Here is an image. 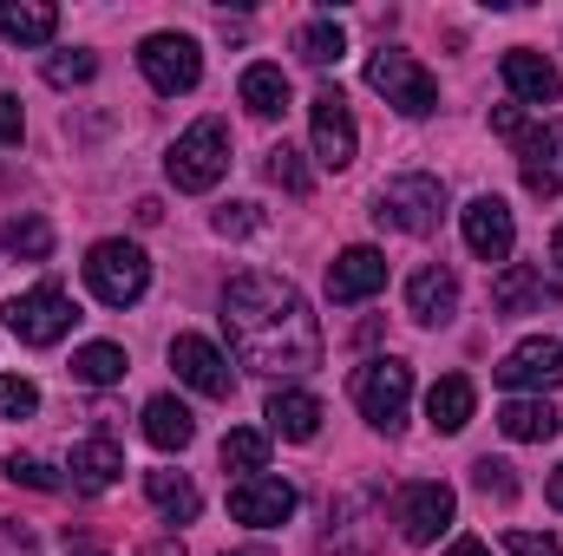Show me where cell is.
I'll return each mask as SVG.
<instances>
[{
	"instance_id": "6da1fadb",
	"label": "cell",
	"mask_w": 563,
	"mask_h": 556,
	"mask_svg": "<svg viewBox=\"0 0 563 556\" xmlns=\"http://www.w3.org/2000/svg\"><path fill=\"white\" fill-rule=\"evenodd\" d=\"M223 334H230V354L250 367V374H314L321 367V321L308 308V294L282 276L263 269H243L223 288Z\"/></svg>"
},
{
	"instance_id": "7a4b0ae2",
	"label": "cell",
	"mask_w": 563,
	"mask_h": 556,
	"mask_svg": "<svg viewBox=\"0 0 563 556\" xmlns=\"http://www.w3.org/2000/svg\"><path fill=\"white\" fill-rule=\"evenodd\" d=\"M367 86H374L400 119H426V112H439V79L426 73L413 53H400V46H380V53L367 59Z\"/></svg>"
},
{
	"instance_id": "3957f363",
	"label": "cell",
	"mask_w": 563,
	"mask_h": 556,
	"mask_svg": "<svg viewBox=\"0 0 563 556\" xmlns=\"http://www.w3.org/2000/svg\"><path fill=\"white\" fill-rule=\"evenodd\" d=\"M230 170V125L223 119H197L184 138L170 144V157H164V177L177 184V190H210L217 177Z\"/></svg>"
},
{
	"instance_id": "277c9868",
	"label": "cell",
	"mask_w": 563,
	"mask_h": 556,
	"mask_svg": "<svg viewBox=\"0 0 563 556\" xmlns=\"http://www.w3.org/2000/svg\"><path fill=\"white\" fill-rule=\"evenodd\" d=\"M86 288H92L106 308H132V301H144V288H151V256H144L139 243H125V236L92 243V256H86Z\"/></svg>"
},
{
	"instance_id": "5b68a950",
	"label": "cell",
	"mask_w": 563,
	"mask_h": 556,
	"mask_svg": "<svg viewBox=\"0 0 563 556\" xmlns=\"http://www.w3.org/2000/svg\"><path fill=\"white\" fill-rule=\"evenodd\" d=\"M354 407L361 419L374 425V432H400L407 425V407H413V367L407 360H367L361 374H354Z\"/></svg>"
},
{
	"instance_id": "8992f818",
	"label": "cell",
	"mask_w": 563,
	"mask_h": 556,
	"mask_svg": "<svg viewBox=\"0 0 563 556\" xmlns=\"http://www.w3.org/2000/svg\"><path fill=\"white\" fill-rule=\"evenodd\" d=\"M0 321H7L26 347H53V341H66V327L79 321V308H73V294H66L59 281H40V288L13 294V301L0 308Z\"/></svg>"
},
{
	"instance_id": "52a82bcc",
	"label": "cell",
	"mask_w": 563,
	"mask_h": 556,
	"mask_svg": "<svg viewBox=\"0 0 563 556\" xmlns=\"http://www.w3.org/2000/svg\"><path fill=\"white\" fill-rule=\"evenodd\" d=\"M374 216L387 223V230H400V236H432L439 230V216H445V184L439 177H394L387 190H380V203H374Z\"/></svg>"
},
{
	"instance_id": "ba28073f",
	"label": "cell",
	"mask_w": 563,
	"mask_h": 556,
	"mask_svg": "<svg viewBox=\"0 0 563 556\" xmlns=\"http://www.w3.org/2000/svg\"><path fill=\"white\" fill-rule=\"evenodd\" d=\"M139 66H144V79H151L164 99L197 92V79H203V53H197L190 33H151V40L139 46Z\"/></svg>"
},
{
	"instance_id": "9c48e42d",
	"label": "cell",
	"mask_w": 563,
	"mask_h": 556,
	"mask_svg": "<svg viewBox=\"0 0 563 556\" xmlns=\"http://www.w3.org/2000/svg\"><path fill=\"white\" fill-rule=\"evenodd\" d=\"M452 518H459V498H452L445 478H420V485H407L400 504H394V524H400L407 544H439V537L452 531Z\"/></svg>"
},
{
	"instance_id": "30bf717a",
	"label": "cell",
	"mask_w": 563,
	"mask_h": 556,
	"mask_svg": "<svg viewBox=\"0 0 563 556\" xmlns=\"http://www.w3.org/2000/svg\"><path fill=\"white\" fill-rule=\"evenodd\" d=\"M492 374H498L505 393H551V387H563V347L551 334H531V341H518Z\"/></svg>"
},
{
	"instance_id": "8fae6325",
	"label": "cell",
	"mask_w": 563,
	"mask_h": 556,
	"mask_svg": "<svg viewBox=\"0 0 563 556\" xmlns=\"http://www.w3.org/2000/svg\"><path fill=\"white\" fill-rule=\"evenodd\" d=\"M308 132H314V157H321V170H347V164L361 157L354 112H347V99H341L334 86L314 92V105H308Z\"/></svg>"
},
{
	"instance_id": "7c38bea8",
	"label": "cell",
	"mask_w": 563,
	"mask_h": 556,
	"mask_svg": "<svg viewBox=\"0 0 563 556\" xmlns=\"http://www.w3.org/2000/svg\"><path fill=\"white\" fill-rule=\"evenodd\" d=\"M170 367H177V380H184L190 393H203V400H230V393H236V374H230L223 347L203 341V334H177V341H170Z\"/></svg>"
},
{
	"instance_id": "4fadbf2b",
	"label": "cell",
	"mask_w": 563,
	"mask_h": 556,
	"mask_svg": "<svg viewBox=\"0 0 563 556\" xmlns=\"http://www.w3.org/2000/svg\"><path fill=\"white\" fill-rule=\"evenodd\" d=\"M230 518L250 524V531H276V524L295 518V485H288V478H269V471L236 478V485H230Z\"/></svg>"
},
{
	"instance_id": "5bb4252c",
	"label": "cell",
	"mask_w": 563,
	"mask_h": 556,
	"mask_svg": "<svg viewBox=\"0 0 563 556\" xmlns=\"http://www.w3.org/2000/svg\"><path fill=\"white\" fill-rule=\"evenodd\" d=\"M459 223H465V249H472L478 263H511V249H518V223H511L505 197H472V203L459 210Z\"/></svg>"
},
{
	"instance_id": "9a60e30c",
	"label": "cell",
	"mask_w": 563,
	"mask_h": 556,
	"mask_svg": "<svg viewBox=\"0 0 563 556\" xmlns=\"http://www.w3.org/2000/svg\"><path fill=\"white\" fill-rule=\"evenodd\" d=\"M518 170H525V190L531 197H563V119H544L538 132L518 138Z\"/></svg>"
},
{
	"instance_id": "2e32d148",
	"label": "cell",
	"mask_w": 563,
	"mask_h": 556,
	"mask_svg": "<svg viewBox=\"0 0 563 556\" xmlns=\"http://www.w3.org/2000/svg\"><path fill=\"white\" fill-rule=\"evenodd\" d=\"M380 288H387V256H380L374 243H354V249L334 256V269H328V294H334L341 308H354V301H367V294H380Z\"/></svg>"
},
{
	"instance_id": "e0dca14e",
	"label": "cell",
	"mask_w": 563,
	"mask_h": 556,
	"mask_svg": "<svg viewBox=\"0 0 563 556\" xmlns=\"http://www.w3.org/2000/svg\"><path fill=\"white\" fill-rule=\"evenodd\" d=\"M498 73H505V86H511V99H518V105H558L563 79H558V66H551L544 53H531V46H511Z\"/></svg>"
},
{
	"instance_id": "ac0fdd59",
	"label": "cell",
	"mask_w": 563,
	"mask_h": 556,
	"mask_svg": "<svg viewBox=\"0 0 563 556\" xmlns=\"http://www.w3.org/2000/svg\"><path fill=\"white\" fill-rule=\"evenodd\" d=\"M407 314H413L420 327H445V321L459 314V276H452L445 263H426L420 276L407 281Z\"/></svg>"
},
{
	"instance_id": "d6986e66",
	"label": "cell",
	"mask_w": 563,
	"mask_h": 556,
	"mask_svg": "<svg viewBox=\"0 0 563 556\" xmlns=\"http://www.w3.org/2000/svg\"><path fill=\"white\" fill-rule=\"evenodd\" d=\"M263 419H269V432H276V438L308 445V438L321 432V400H314V393H301V387H276V393H269V407H263Z\"/></svg>"
},
{
	"instance_id": "ffe728a7",
	"label": "cell",
	"mask_w": 563,
	"mask_h": 556,
	"mask_svg": "<svg viewBox=\"0 0 563 556\" xmlns=\"http://www.w3.org/2000/svg\"><path fill=\"white\" fill-rule=\"evenodd\" d=\"M73 491H112L119 485V471H125V452H119V438H86V445H73Z\"/></svg>"
},
{
	"instance_id": "44dd1931",
	"label": "cell",
	"mask_w": 563,
	"mask_h": 556,
	"mask_svg": "<svg viewBox=\"0 0 563 556\" xmlns=\"http://www.w3.org/2000/svg\"><path fill=\"white\" fill-rule=\"evenodd\" d=\"M492 301H498V314H531V308H551V301H558V288L544 281V269L505 263V276L492 281Z\"/></svg>"
},
{
	"instance_id": "7402d4cb",
	"label": "cell",
	"mask_w": 563,
	"mask_h": 556,
	"mask_svg": "<svg viewBox=\"0 0 563 556\" xmlns=\"http://www.w3.org/2000/svg\"><path fill=\"white\" fill-rule=\"evenodd\" d=\"M374 498L367 491H354V498H341L334 504V531H328V556H374Z\"/></svg>"
},
{
	"instance_id": "603a6c76",
	"label": "cell",
	"mask_w": 563,
	"mask_h": 556,
	"mask_svg": "<svg viewBox=\"0 0 563 556\" xmlns=\"http://www.w3.org/2000/svg\"><path fill=\"white\" fill-rule=\"evenodd\" d=\"M0 33L13 46H46L59 33V7L53 0H0Z\"/></svg>"
},
{
	"instance_id": "cb8c5ba5",
	"label": "cell",
	"mask_w": 563,
	"mask_h": 556,
	"mask_svg": "<svg viewBox=\"0 0 563 556\" xmlns=\"http://www.w3.org/2000/svg\"><path fill=\"white\" fill-rule=\"evenodd\" d=\"M144 438L157 452H184L197 438V419H190V407L177 393H157V400H144Z\"/></svg>"
},
{
	"instance_id": "d4e9b609",
	"label": "cell",
	"mask_w": 563,
	"mask_h": 556,
	"mask_svg": "<svg viewBox=\"0 0 563 556\" xmlns=\"http://www.w3.org/2000/svg\"><path fill=\"white\" fill-rule=\"evenodd\" d=\"M563 413L551 400H505L498 407V432L505 438H518V445H544V438H558Z\"/></svg>"
},
{
	"instance_id": "484cf974",
	"label": "cell",
	"mask_w": 563,
	"mask_h": 556,
	"mask_svg": "<svg viewBox=\"0 0 563 556\" xmlns=\"http://www.w3.org/2000/svg\"><path fill=\"white\" fill-rule=\"evenodd\" d=\"M472 407H478V393H472L465 374H445V380H432V393H426L432 432H465V425H472Z\"/></svg>"
},
{
	"instance_id": "4316f807",
	"label": "cell",
	"mask_w": 563,
	"mask_h": 556,
	"mask_svg": "<svg viewBox=\"0 0 563 556\" xmlns=\"http://www.w3.org/2000/svg\"><path fill=\"white\" fill-rule=\"evenodd\" d=\"M144 491H151V504H157L170 524H190V518L203 511V498H197V485H190L184 471H144Z\"/></svg>"
},
{
	"instance_id": "83f0119b",
	"label": "cell",
	"mask_w": 563,
	"mask_h": 556,
	"mask_svg": "<svg viewBox=\"0 0 563 556\" xmlns=\"http://www.w3.org/2000/svg\"><path fill=\"white\" fill-rule=\"evenodd\" d=\"M236 92H243L250 119H282V112H288V73H282V66H250Z\"/></svg>"
},
{
	"instance_id": "f1b7e54d",
	"label": "cell",
	"mask_w": 563,
	"mask_h": 556,
	"mask_svg": "<svg viewBox=\"0 0 563 556\" xmlns=\"http://www.w3.org/2000/svg\"><path fill=\"white\" fill-rule=\"evenodd\" d=\"M125 367H132V360H125V347H112V341H92V347L73 354V380H79V387H119Z\"/></svg>"
},
{
	"instance_id": "f546056e",
	"label": "cell",
	"mask_w": 563,
	"mask_h": 556,
	"mask_svg": "<svg viewBox=\"0 0 563 556\" xmlns=\"http://www.w3.org/2000/svg\"><path fill=\"white\" fill-rule=\"evenodd\" d=\"M0 243H7V256H20V263H46L53 256V223L46 216H7V230H0Z\"/></svg>"
},
{
	"instance_id": "4dcf8cb0",
	"label": "cell",
	"mask_w": 563,
	"mask_h": 556,
	"mask_svg": "<svg viewBox=\"0 0 563 556\" xmlns=\"http://www.w3.org/2000/svg\"><path fill=\"white\" fill-rule=\"evenodd\" d=\"M295 53H301L308 66H341V53H347V33L334 26V13H321V20H308V26L295 33Z\"/></svg>"
},
{
	"instance_id": "1f68e13d",
	"label": "cell",
	"mask_w": 563,
	"mask_h": 556,
	"mask_svg": "<svg viewBox=\"0 0 563 556\" xmlns=\"http://www.w3.org/2000/svg\"><path fill=\"white\" fill-rule=\"evenodd\" d=\"M269 465V432H256V425H236V432H223V471H236V478H256Z\"/></svg>"
},
{
	"instance_id": "d6a6232c",
	"label": "cell",
	"mask_w": 563,
	"mask_h": 556,
	"mask_svg": "<svg viewBox=\"0 0 563 556\" xmlns=\"http://www.w3.org/2000/svg\"><path fill=\"white\" fill-rule=\"evenodd\" d=\"M263 170H269V184H282L288 197H308V164H301V151H295V144H276Z\"/></svg>"
},
{
	"instance_id": "836d02e7",
	"label": "cell",
	"mask_w": 563,
	"mask_h": 556,
	"mask_svg": "<svg viewBox=\"0 0 563 556\" xmlns=\"http://www.w3.org/2000/svg\"><path fill=\"white\" fill-rule=\"evenodd\" d=\"M99 73V59L86 53V46H73V53H53L46 59V86H86Z\"/></svg>"
},
{
	"instance_id": "e575fe53",
	"label": "cell",
	"mask_w": 563,
	"mask_h": 556,
	"mask_svg": "<svg viewBox=\"0 0 563 556\" xmlns=\"http://www.w3.org/2000/svg\"><path fill=\"white\" fill-rule=\"evenodd\" d=\"M40 413V387L20 374H0V419H33Z\"/></svg>"
},
{
	"instance_id": "d590c367",
	"label": "cell",
	"mask_w": 563,
	"mask_h": 556,
	"mask_svg": "<svg viewBox=\"0 0 563 556\" xmlns=\"http://www.w3.org/2000/svg\"><path fill=\"white\" fill-rule=\"evenodd\" d=\"M472 485H478L485 498H498V504H511V498H518V478H511V465H505V458H478V465H472Z\"/></svg>"
},
{
	"instance_id": "8d00e7d4",
	"label": "cell",
	"mask_w": 563,
	"mask_h": 556,
	"mask_svg": "<svg viewBox=\"0 0 563 556\" xmlns=\"http://www.w3.org/2000/svg\"><path fill=\"white\" fill-rule=\"evenodd\" d=\"M210 223H217V236H256L263 230V210L256 203H223Z\"/></svg>"
},
{
	"instance_id": "74e56055",
	"label": "cell",
	"mask_w": 563,
	"mask_h": 556,
	"mask_svg": "<svg viewBox=\"0 0 563 556\" xmlns=\"http://www.w3.org/2000/svg\"><path fill=\"white\" fill-rule=\"evenodd\" d=\"M7 478L13 485H33V491H59L66 478L53 471V465H40V458H7Z\"/></svg>"
},
{
	"instance_id": "f35d334b",
	"label": "cell",
	"mask_w": 563,
	"mask_h": 556,
	"mask_svg": "<svg viewBox=\"0 0 563 556\" xmlns=\"http://www.w3.org/2000/svg\"><path fill=\"white\" fill-rule=\"evenodd\" d=\"M505 551L511 556H563L558 537H538V531H505Z\"/></svg>"
},
{
	"instance_id": "ab89813d",
	"label": "cell",
	"mask_w": 563,
	"mask_h": 556,
	"mask_svg": "<svg viewBox=\"0 0 563 556\" xmlns=\"http://www.w3.org/2000/svg\"><path fill=\"white\" fill-rule=\"evenodd\" d=\"M20 138H26V112H20L13 92H0V144H20Z\"/></svg>"
},
{
	"instance_id": "60d3db41",
	"label": "cell",
	"mask_w": 563,
	"mask_h": 556,
	"mask_svg": "<svg viewBox=\"0 0 563 556\" xmlns=\"http://www.w3.org/2000/svg\"><path fill=\"white\" fill-rule=\"evenodd\" d=\"M492 132H498V138H525V132H531V125H525V112H518V105H498V112H492Z\"/></svg>"
},
{
	"instance_id": "b9f144b4",
	"label": "cell",
	"mask_w": 563,
	"mask_h": 556,
	"mask_svg": "<svg viewBox=\"0 0 563 556\" xmlns=\"http://www.w3.org/2000/svg\"><path fill=\"white\" fill-rule=\"evenodd\" d=\"M66 556H106V544L92 531H66Z\"/></svg>"
},
{
	"instance_id": "7bdbcfd3",
	"label": "cell",
	"mask_w": 563,
	"mask_h": 556,
	"mask_svg": "<svg viewBox=\"0 0 563 556\" xmlns=\"http://www.w3.org/2000/svg\"><path fill=\"white\" fill-rule=\"evenodd\" d=\"M445 556H492V551H485L478 537H459V544H452V551H445Z\"/></svg>"
},
{
	"instance_id": "ee69618b",
	"label": "cell",
	"mask_w": 563,
	"mask_h": 556,
	"mask_svg": "<svg viewBox=\"0 0 563 556\" xmlns=\"http://www.w3.org/2000/svg\"><path fill=\"white\" fill-rule=\"evenodd\" d=\"M544 498H551V504H558V511H563V465H558V471H551V485H544Z\"/></svg>"
},
{
	"instance_id": "f6af8a7d",
	"label": "cell",
	"mask_w": 563,
	"mask_h": 556,
	"mask_svg": "<svg viewBox=\"0 0 563 556\" xmlns=\"http://www.w3.org/2000/svg\"><path fill=\"white\" fill-rule=\"evenodd\" d=\"M551 263H558V269H563V223H558V230H551Z\"/></svg>"
},
{
	"instance_id": "bcb514c9",
	"label": "cell",
	"mask_w": 563,
	"mask_h": 556,
	"mask_svg": "<svg viewBox=\"0 0 563 556\" xmlns=\"http://www.w3.org/2000/svg\"><path fill=\"white\" fill-rule=\"evenodd\" d=\"M144 556H184V544H157V551H144Z\"/></svg>"
},
{
	"instance_id": "7dc6e473",
	"label": "cell",
	"mask_w": 563,
	"mask_h": 556,
	"mask_svg": "<svg viewBox=\"0 0 563 556\" xmlns=\"http://www.w3.org/2000/svg\"><path fill=\"white\" fill-rule=\"evenodd\" d=\"M223 556H230V551H223ZM236 556H256V551H236Z\"/></svg>"
}]
</instances>
